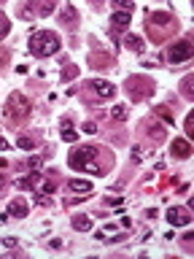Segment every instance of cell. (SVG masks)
<instances>
[{
    "label": "cell",
    "instance_id": "cell-1",
    "mask_svg": "<svg viewBox=\"0 0 194 259\" xmlns=\"http://www.w3.org/2000/svg\"><path fill=\"white\" fill-rule=\"evenodd\" d=\"M113 151L105 149V146L89 143V146H78V149L70 151L68 165L73 170H81V173H94V176H108L113 167Z\"/></svg>",
    "mask_w": 194,
    "mask_h": 259
},
{
    "label": "cell",
    "instance_id": "cell-2",
    "mask_svg": "<svg viewBox=\"0 0 194 259\" xmlns=\"http://www.w3.org/2000/svg\"><path fill=\"white\" fill-rule=\"evenodd\" d=\"M181 30L175 14H167V11H149L146 14V35L151 38V44H167L175 32Z\"/></svg>",
    "mask_w": 194,
    "mask_h": 259
},
{
    "label": "cell",
    "instance_id": "cell-3",
    "mask_svg": "<svg viewBox=\"0 0 194 259\" xmlns=\"http://www.w3.org/2000/svg\"><path fill=\"white\" fill-rule=\"evenodd\" d=\"M60 46H62V38L57 35L54 30H38V32H32L30 40H27L30 54L38 57V60H46V57L57 54V52H60Z\"/></svg>",
    "mask_w": 194,
    "mask_h": 259
},
{
    "label": "cell",
    "instance_id": "cell-4",
    "mask_svg": "<svg viewBox=\"0 0 194 259\" xmlns=\"http://www.w3.org/2000/svg\"><path fill=\"white\" fill-rule=\"evenodd\" d=\"M30 113H32L30 97H24L22 92H11V95H8V100L3 105V116H6L8 124H11V127H22L24 121L30 119Z\"/></svg>",
    "mask_w": 194,
    "mask_h": 259
},
{
    "label": "cell",
    "instance_id": "cell-5",
    "mask_svg": "<svg viewBox=\"0 0 194 259\" xmlns=\"http://www.w3.org/2000/svg\"><path fill=\"white\" fill-rule=\"evenodd\" d=\"M124 92H127V97L132 103H143V100H149V97L157 92V84H154V78L143 76V73H135V76H127Z\"/></svg>",
    "mask_w": 194,
    "mask_h": 259
},
{
    "label": "cell",
    "instance_id": "cell-6",
    "mask_svg": "<svg viewBox=\"0 0 194 259\" xmlns=\"http://www.w3.org/2000/svg\"><path fill=\"white\" fill-rule=\"evenodd\" d=\"M113 95H116V87L111 81L92 78V81H86V89L81 92V100H84V105H100L103 100H111Z\"/></svg>",
    "mask_w": 194,
    "mask_h": 259
},
{
    "label": "cell",
    "instance_id": "cell-7",
    "mask_svg": "<svg viewBox=\"0 0 194 259\" xmlns=\"http://www.w3.org/2000/svg\"><path fill=\"white\" fill-rule=\"evenodd\" d=\"M89 44H92V49H89V68H94V70L116 68V60H113V54L108 52V49H103L94 38H89Z\"/></svg>",
    "mask_w": 194,
    "mask_h": 259
},
{
    "label": "cell",
    "instance_id": "cell-8",
    "mask_svg": "<svg viewBox=\"0 0 194 259\" xmlns=\"http://www.w3.org/2000/svg\"><path fill=\"white\" fill-rule=\"evenodd\" d=\"M191 57H194V44H191V38H183V40L170 44L165 60H167L170 65H183V62H189Z\"/></svg>",
    "mask_w": 194,
    "mask_h": 259
},
{
    "label": "cell",
    "instance_id": "cell-9",
    "mask_svg": "<svg viewBox=\"0 0 194 259\" xmlns=\"http://www.w3.org/2000/svg\"><path fill=\"white\" fill-rule=\"evenodd\" d=\"M52 11H54L52 0H35V3H27V6L16 8V14H19L22 19H38V16H48Z\"/></svg>",
    "mask_w": 194,
    "mask_h": 259
},
{
    "label": "cell",
    "instance_id": "cell-10",
    "mask_svg": "<svg viewBox=\"0 0 194 259\" xmlns=\"http://www.w3.org/2000/svg\"><path fill=\"white\" fill-rule=\"evenodd\" d=\"M140 135L149 138L151 146H162V143L167 141V130H165V124H159V121H154V119H151V121H149V119L140 121Z\"/></svg>",
    "mask_w": 194,
    "mask_h": 259
},
{
    "label": "cell",
    "instance_id": "cell-11",
    "mask_svg": "<svg viewBox=\"0 0 194 259\" xmlns=\"http://www.w3.org/2000/svg\"><path fill=\"white\" fill-rule=\"evenodd\" d=\"M167 222L173 227H189L191 224V210L183 208V205H175L167 210Z\"/></svg>",
    "mask_w": 194,
    "mask_h": 259
},
{
    "label": "cell",
    "instance_id": "cell-12",
    "mask_svg": "<svg viewBox=\"0 0 194 259\" xmlns=\"http://www.w3.org/2000/svg\"><path fill=\"white\" fill-rule=\"evenodd\" d=\"M170 154H173L175 159H189V157H191V143L186 141V138H175Z\"/></svg>",
    "mask_w": 194,
    "mask_h": 259
},
{
    "label": "cell",
    "instance_id": "cell-13",
    "mask_svg": "<svg viewBox=\"0 0 194 259\" xmlns=\"http://www.w3.org/2000/svg\"><path fill=\"white\" fill-rule=\"evenodd\" d=\"M111 35L116 38L119 35V30H124V27H129V14L127 11H113V16H111Z\"/></svg>",
    "mask_w": 194,
    "mask_h": 259
},
{
    "label": "cell",
    "instance_id": "cell-14",
    "mask_svg": "<svg viewBox=\"0 0 194 259\" xmlns=\"http://www.w3.org/2000/svg\"><path fill=\"white\" fill-rule=\"evenodd\" d=\"M60 22H62L68 30H76V27H78V11H76L73 6H65L62 11H60Z\"/></svg>",
    "mask_w": 194,
    "mask_h": 259
},
{
    "label": "cell",
    "instance_id": "cell-15",
    "mask_svg": "<svg viewBox=\"0 0 194 259\" xmlns=\"http://www.w3.org/2000/svg\"><path fill=\"white\" fill-rule=\"evenodd\" d=\"M40 181H43V173H30V176H24V178H19V181H16V186H19V189H35V186H40Z\"/></svg>",
    "mask_w": 194,
    "mask_h": 259
},
{
    "label": "cell",
    "instance_id": "cell-16",
    "mask_svg": "<svg viewBox=\"0 0 194 259\" xmlns=\"http://www.w3.org/2000/svg\"><path fill=\"white\" fill-rule=\"evenodd\" d=\"M27 202H24V197H14L11 205H8V216H16V219H24L27 216Z\"/></svg>",
    "mask_w": 194,
    "mask_h": 259
},
{
    "label": "cell",
    "instance_id": "cell-17",
    "mask_svg": "<svg viewBox=\"0 0 194 259\" xmlns=\"http://www.w3.org/2000/svg\"><path fill=\"white\" fill-rule=\"evenodd\" d=\"M16 146H19L22 151H32L38 146V135H27V133H19V138H16Z\"/></svg>",
    "mask_w": 194,
    "mask_h": 259
},
{
    "label": "cell",
    "instance_id": "cell-18",
    "mask_svg": "<svg viewBox=\"0 0 194 259\" xmlns=\"http://www.w3.org/2000/svg\"><path fill=\"white\" fill-rule=\"evenodd\" d=\"M154 116H159L162 121H165V124H173V121H175V113L170 111V103L157 105V108H154Z\"/></svg>",
    "mask_w": 194,
    "mask_h": 259
},
{
    "label": "cell",
    "instance_id": "cell-19",
    "mask_svg": "<svg viewBox=\"0 0 194 259\" xmlns=\"http://www.w3.org/2000/svg\"><path fill=\"white\" fill-rule=\"evenodd\" d=\"M124 49H127V52H135V54H143L146 52V44L137 35H127L124 38Z\"/></svg>",
    "mask_w": 194,
    "mask_h": 259
},
{
    "label": "cell",
    "instance_id": "cell-20",
    "mask_svg": "<svg viewBox=\"0 0 194 259\" xmlns=\"http://www.w3.org/2000/svg\"><path fill=\"white\" fill-rule=\"evenodd\" d=\"M68 189H70V192L89 194V192H92V181H81V178H70V181H68Z\"/></svg>",
    "mask_w": 194,
    "mask_h": 259
},
{
    "label": "cell",
    "instance_id": "cell-21",
    "mask_svg": "<svg viewBox=\"0 0 194 259\" xmlns=\"http://www.w3.org/2000/svg\"><path fill=\"white\" fill-rule=\"evenodd\" d=\"M62 81H76L78 78V65L73 62H62V73H60Z\"/></svg>",
    "mask_w": 194,
    "mask_h": 259
},
{
    "label": "cell",
    "instance_id": "cell-22",
    "mask_svg": "<svg viewBox=\"0 0 194 259\" xmlns=\"http://www.w3.org/2000/svg\"><path fill=\"white\" fill-rule=\"evenodd\" d=\"M181 95L186 97V100H194V76H186L181 81Z\"/></svg>",
    "mask_w": 194,
    "mask_h": 259
},
{
    "label": "cell",
    "instance_id": "cell-23",
    "mask_svg": "<svg viewBox=\"0 0 194 259\" xmlns=\"http://www.w3.org/2000/svg\"><path fill=\"white\" fill-rule=\"evenodd\" d=\"M105 135H108L116 146H124V143H127V135L121 133V127H111V130H105Z\"/></svg>",
    "mask_w": 194,
    "mask_h": 259
},
{
    "label": "cell",
    "instance_id": "cell-24",
    "mask_svg": "<svg viewBox=\"0 0 194 259\" xmlns=\"http://www.w3.org/2000/svg\"><path fill=\"white\" fill-rule=\"evenodd\" d=\"M73 230H78V232L92 230V219L89 216H73Z\"/></svg>",
    "mask_w": 194,
    "mask_h": 259
},
{
    "label": "cell",
    "instance_id": "cell-25",
    "mask_svg": "<svg viewBox=\"0 0 194 259\" xmlns=\"http://www.w3.org/2000/svg\"><path fill=\"white\" fill-rule=\"evenodd\" d=\"M111 116L116 119V121H124V119H127V105H113Z\"/></svg>",
    "mask_w": 194,
    "mask_h": 259
},
{
    "label": "cell",
    "instance_id": "cell-26",
    "mask_svg": "<svg viewBox=\"0 0 194 259\" xmlns=\"http://www.w3.org/2000/svg\"><path fill=\"white\" fill-rule=\"evenodd\" d=\"M43 157H46V154H35V157H30L27 162H24V167H32V170H38L40 165H43Z\"/></svg>",
    "mask_w": 194,
    "mask_h": 259
},
{
    "label": "cell",
    "instance_id": "cell-27",
    "mask_svg": "<svg viewBox=\"0 0 194 259\" xmlns=\"http://www.w3.org/2000/svg\"><path fill=\"white\" fill-rule=\"evenodd\" d=\"M8 62H11V52H8L6 46H0V73L6 70V65H8Z\"/></svg>",
    "mask_w": 194,
    "mask_h": 259
},
{
    "label": "cell",
    "instance_id": "cell-28",
    "mask_svg": "<svg viewBox=\"0 0 194 259\" xmlns=\"http://www.w3.org/2000/svg\"><path fill=\"white\" fill-rule=\"evenodd\" d=\"M8 30H11V22H8V16H6V14H0V40L8 35Z\"/></svg>",
    "mask_w": 194,
    "mask_h": 259
},
{
    "label": "cell",
    "instance_id": "cell-29",
    "mask_svg": "<svg viewBox=\"0 0 194 259\" xmlns=\"http://www.w3.org/2000/svg\"><path fill=\"white\" fill-rule=\"evenodd\" d=\"M76 130H70V127H62V141H68V143H73V141H76Z\"/></svg>",
    "mask_w": 194,
    "mask_h": 259
},
{
    "label": "cell",
    "instance_id": "cell-30",
    "mask_svg": "<svg viewBox=\"0 0 194 259\" xmlns=\"http://www.w3.org/2000/svg\"><path fill=\"white\" fill-rule=\"evenodd\" d=\"M146 157V151H143V146H132V162H140Z\"/></svg>",
    "mask_w": 194,
    "mask_h": 259
},
{
    "label": "cell",
    "instance_id": "cell-31",
    "mask_svg": "<svg viewBox=\"0 0 194 259\" xmlns=\"http://www.w3.org/2000/svg\"><path fill=\"white\" fill-rule=\"evenodd\" d=\"M81 130H84L86 135H94L97 133V121H84V127H81Z\"/></svg>",
    "mask_w": 194,
    "mask_h": 259
},
{
    "label": "cell",
    "instance_id": "cell-32",
    "mask_svg": "<svg viewBox=\"0 0 194 259\" xmlns=\"http://www.w3.org/2000/svg\"><path fill=\"white\" fill-rule=\"evenodd\" d=\"M191 238H194V235H183V240H181L183 251H191V248H194V246H191Z\"/></svg>",
    "mask_w": 194,
    "mask_h": 259
},
{
    "label": "cell",
    "instance_id": "cell-33",
    "mask_svg": "<svg viewBox=\"0 0 194 259\" xmlns=\"http://www.w3.org/2000/svg\"><path fill=\"white\" fill-rule=\"evenodd\" d=\"M186 133H194V116H191V113H189V116H186Z\"/></svg>",
    "mask_w": 194,
    "mask_h": 259
},
{
    "label": "cell",
    "instance_id": "cell-34",
    "mask_svg": "<svg viewBox=\"0 0 194 259\" xmlns=\"http://www.w3.org/2000/svg\"><path fill=\"white\" fill-rule=\"evenodd\" d=\"M3 246H8V248H16V246H19V240H16V238H3Z\"/></svg>",
    "mask_w": 194,
    "mask_h": 259
},
{
    "label": "cell",
    "instance_id": "cell-35",
    "mask_svg": "<svg viewBox=\"0 0 194 259\" xmlns=\"http://www.w3.org/2000/svg\"><path fill=\"white\" fill-rule=\"evenodd\" d=\"M0 151H8V141H6L3 135H0Z\"/></svg>",
    "mask_w": 194,
    "mask_h": 259
},
{
    "label": "cell",
    "instance_id": "cell-36",
    "mask_svg": "<svg viewBox=\"0 0 194 259\" xmlns=\"http://www.w3.org/2000/svg\"><path fill=\"white\" fill-rule=\"evenodd\" d=\"M3 189H6V176L0 173V192H3Z\"/></svg>",
    "mask_w": 194,
    "mask_h": 259
},
{
    "label": "cell",
    "instance_id": "cell-37",
    "mask_svg": "<svg viewBox=\"0 0 194 259\" xmlns=\"http://www.w3.org/2000/svg\"><path fill=\"white\" fill-rule=\"evenodd\" d=\"M6 165H8V162H6V159H0V167H6Z\"/></svg>",
    "mask_w": 194,
    "mask_h": 259
}]
</instances>
